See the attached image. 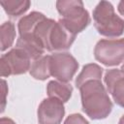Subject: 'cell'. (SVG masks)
<instances>
[{
    "label": "cell",
    "mask_w": 124,
    "mask_h": 124,
    "mask_svg": "<svg viewBox=\"0 0 124 124\" xmlns=\"http://www.w3.org/2000/svg\"><path fill=\"white\" fill-rule=\"evenodd\" d=\"M46 18V16L39 12H32L29 15L23 16L18 21V32L19 36L33 35L37 26Z\"/></svg>",
    "instance_id": "cell-11"
},
{
    "label": "cell",
    "mask_w": 124,
    "mask_h": 124,
    "mask_svg": "<svg viewBox=\"0 0 124 124\" xmlns=\"http://www.w3.org/2000/svg\"><path fill=\"white\" fill-rule=\"evenodd\" d=\"M64 124H89V122L81 114L73 113L66 118V120L64 121Z\"/></svg>",
    "instance_id": "cell-17"
},
{
    "label": "cell",
    "mask_w": 124,
    "mask_h": 124,
    "mask_svg": "<svg viewBox=\"0 0 124 124\" xmlns=\"http://www.w3.org/2000/svg\"><path fill=\"white\" fill-rule=\"evenodd\" d=\"M37 113L39 124H60L65 114V108L60 100L48 97L42 101Z\"/></svg>",
    "instance_id": "cell-8"
},
{
    "label": "cell",
    "mask_w": 124,
    "mask_h": 124,
    "mask_svg": "<svg viewBox=\"0 0 124 124\" xmlns=\"http://www.w3.org/2000/svg\"><path fill=\"white\" fill-rule=\"evenodd\" d=\"M1 124H16L12 119L7 118V117H2L1 118Z\"/></svg>",
    "instance_id": "cell-19"
},
{
    "label": "cell",
    "mask_w": 124,
    "mask_h": 124,
    "mask_svg": "<svg viewBox=\"0 0 124 124\" xmlns=\"http://www.w3.org/2000/svg\"><path fill=\"white\" fill-rule=\"evenodd\" d=\"M30 61V57L22 49L15 47L0 58L1 76L5 78L12 75L24 74L31 68Z\"/></svg>",
    "instance_id": "cell-5"
},
{
    "label": "cell",
    "mask_w": 124,
    "mask_h": 124,
    "mask_svg": "<svg viewBox=\"0 0 124 124\" xmlns=\"http://www.w3.org/2000/svg\"><path fill=\"white\" fill-rule=\"evenodd\" d=\"M118 124H124V114H123V115H122V117L120 118V120H119Z\"/></svg>",
    "instance_id": "cell-21"
},
{
    "label": "cell",
    "mask_w": 124,
    "mask_h": 124,
    "mask_svg": "<svg viewBox=\"0 0 124 124\" xmlns=\"http://www.w3.org/2000/svg\"><path fill=\"white\" fill-rule=\"evenodd\" d=\"M121 71H122V72L124 73V64H123V65L121 66Z\"/></svg>",
    "instance_id": "cell-22"
},
{
    "label": "cell",
    "mask_w": 124,
    "mask_h": 124,
    "mask_svg": "<svg viewBox=\"0 0 124 124\" xmlns=\"http://www.w3.org/2000/svg\"><path fill=\"white\" fill-rule=\"evenodd\" d=\"M2 84H3V89H4V99H3V106H2V111L4 110V104H5V95H6V92H5V89H6V81L3 79L2 80Z\"/></svg>",
    "instance_id": "cell-20"
},
{
    "label": "cell",
    "mask_w": 124,
    "mask_h": 124,
    "mask_svg": "<svg viewBox=\"0 0 124 124\" xmlns=\"http://www.w3.org/2000/svg\"><path fill=\"white\" fill-rule=\"evenodd\" d=\"M104 79L108 92L112 96L115 104L124 108V73L118 69L108 70Z\"/></svg>",
    "instance_id": "cell-9"
},
{
    "label": "cell",
    "mask_w": 124,
    "mask_h": 124,
    "mask_svg": "<svg viewBox=\"0 0 124 124\" xmlns=\"http://www.w3.org/2000/svg\"><path fill=\"white\" fill-rule=\"evenodd\" d=\"M94 26L99 34L106 37H118L124 32V20L114 13V8L108 1L98 3L93 11Z\"/></svg>",
    "instance_id": "cell-2"
},
{
    "label": "cell",
    "mask_w": 124,
    "mask_h": 124,
    "mask_svg": "<svg viewBox=\"0 0 124 124\" xmlns=\"http://www.w3.org/2000/svg\"><path fill=\"white\" fill-rule=\"evenodd\" d=\"M72 92L73 87L71 84L59 80H51L46 86V93L48 97L58 99L63 103L68 102L72 96Z\"/></svg>",
    "instance_id": "cell-12"
},
{
    "label": "cell",
    "mask_w": 124,
    "mask_h": 124,
    "mask_svg": "<svg viewBox=\"0 0 124 124\" xmlns=\"http://www.w3.org/2000/svg\"><path fill=\"white\" fill-rule=\"evenodd\" d=\"M95 59L105 66H116L124 60V39H103L94 48Z\"/></svg>",
    "instance_id": "cell-4"
},
{
    "label": "cell",
    "mask_w": 124,
    "mask_h": 124,
    "mask_svg": "<svg viewBox=\"0 0 124 124\" xmlns=\"http://www.w3.org/2000/svg\"><path fill=\"white\" fill-rule=\"evenodd\" d=\"M103 75V69L94 63H90L85 65L82 68V71L78 76L76 79V86L79 88L84 82L91 79H101Z\"/></svg>",
    "instance_id": "cell-15"
},
{
    "label": "cell",
    "mask_w": 124,
    "mask_h": 124,
    "mask_svg": "<svg viewBox=\"0 0 124 124\" xmlns=\"http://www.w3.org/2000/svg\"><path fill=\"white\" fill-rule=\"evenodd\" d=\"M16 47L22 49L31 60H38L43 57L45 52V46L34 34L27 36H19L16 41Z\"/></svg>",
    "instance_id": "cell-10"
},
{
    "label": "cell",
    "mask_w": 124,
    "mask_h": 124,
    "mask_svg": "<svg viewBox=\"0 0 124 124\" xmlns=\"http://www.w3.org/2000/svg\"><path fill=\"white\" fill-rule=\"evenodd\" d=\"M76 36L77 35L70 31L62 20L59 19L55 22L48 34L46 49L48 51L68 49L74 43Z\"/></svg>",
    "instance_id": "cell-7"
},
{
    "label": "cell",
    "mask_w": 124,
    "mask_h": 124,
    "mask_svg": "<svg viewBox=\"0 0 124 124\" xmlns=\"http://www.w3.org/2000/svg\"><path fill=\"white\" fill-rule=\"evenodd\" d=\"M82 110L91 119H104L112 109V103L101 81L91 79L84 82L79 88Z\"/></svg>",
    "instance_id": "cell-1"
},
{
    "label": "cell",
    "mask_w": 124,
    "mask_h": 124,
    "mask_svg": "<svg viewBox=\"0 0 124 124\" xmlns=\"http://www.w3.org/2000/svg\"><path fill=\"white\" fill-rule=\"evenodd\" d=\"M16 38V29L15 25L11 21H6L1 25L0 39H1V51H5L15 42Z\"/></svg>",
    "instance_id": "cell-16"
},
{
    "label": "cell",
    "mask_w": 124,
    "mask_h": 124,
    "mask_svg": "<svg viewBox=\"0 0 124 124\" xmlns=\"http://www.w3.org/2000/svg\"><path fill=\"white\" fill-rule=\"evenodd\" d=\"M30 75L39 80L48 78L50 74V55H45L38 60H35L29 70Z\"/></svg>",
    "instance_id": "cell-13"
},
{
    "label": "cell",
    "mask_w": 124,
    "mask_h": 124,
    "mask_svg": "<svg viewBox=\"0 0 124 124\" xmlns=\"http://www.w3.org/2000/svg\"><path fill=\"white\" fill-rule=\"evenodd\" d=\"M0 4L8 16L17 17L28 11L31 3L28 0H3Z\"/></svg>",
    "instance_id": "cell-14"
},
{
    "label": "cell",
    "mask_w": 124,
    "mask_h": 124,
    "mask_svg": "<svg viewBox=\"0 0 124 124\" xmlns=\"http://www.w3.org/2000/svg\"><path fill=\"white\" fill-rule=\"evenodd\" d=\"M117 10H118V12H119L122 16H124V0H122V1L119 2L118 7H117Z\"/></svg>",
    "instance_id": "cell-18"
},
{
    "label": "cell",
    "mask_w": 124,
    "mask_h": 124,
    "mask_svg": "<svg viewBox=\"0 0 124 124\" xmlns=\"http://www.w3.org/2000/svg\"><path fill=\"white\" fill-rule=\"evenodd\" d=\"M56 9L62 16V22L74 34L85 29L90 23L88 12L79 0H60L56 2Z\"/></svg>",
    "instance_id": "cell-3"
},
{
    "label": "cell",
    "mask_w": 124,
    "mask_h": 124,
    "mask_svg": "<svg viewBox=\"0 0 124 124\" xmlns=\"http://www.w3.org/2000/svg\"><path fill=\"white\" fill-rule=\"evenodd\" d=\"M78 69L76 58L68 52H58L50 55V74L57 80L69 82Z\"/></svg>",
    "instance_id": "cell-6"
}]
</instances>
